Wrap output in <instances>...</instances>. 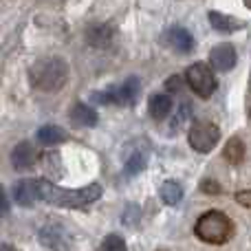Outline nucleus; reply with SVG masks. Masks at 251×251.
<instances>
[{"label": "nucleus", "instance_id": "f257e3e1", "mask_svg": "<svg viewBox=\"0 0 251 251\" xmlns=\"http://www.w3.org/2000/svg\"><path fill=\"white\" fill-rule=\"evenodd\" d=\"M38 185H40V201L55 205V207L84 209L101 196L100 183H91V185L79 187V190H64V187H57L55 183L47 181V178H38Z\"/></svg>", "mask_w": 251, "mask_h": 251}, {"label": "nucleus", "instance_id": "f03ea898", "mask_svg": "<svg viewBox=\"0 0 251 251\" xmlns=\"http://www.w3.org/2000/svg\"><path fill=\"white\" fill-rule=\"evenodd\" d=\"M29 79L38 91L53 93L60 91L69 79V66L62 57H42L29 69Z\"/></svg>", "mask_w": 251, "mask_h": 251}, {"label": "nucleus", "instance_id": "7ed1b4c3", "mask_svg": "<svg viewBox=\"0 0 251 251\" xmlns=\"http://www.w3.org/2000/svg\"><path fill=\"white\" fill-rule=\"evenodd\" d=\"M194 231L203 243L223 245L225 240H229L231 234H234V225H231L229 216H225L223 212H207L196 221Z\"/></svg>", "mask_w": 251, "mask_h": 251}, {"label": "nucleus", "instance_id": "20e7f679", "mask_svg": "<svg viewBox=\"0 0 251 251\" xmlns=\"http://www.w3.org/2000/svg\"><path fill=\"white\" fill-rule=\"evenodd\" d=\"M141 95V82L139 77H128L124 84L110 88V91L93 93V100L100 104H117V106H132Z\"/></svg>", "mask_w": 251, "mask_h": 251}, {"label": "nucleus", "instance_id": "39448f33", "mask_svg": "<svg viewBox=\"0 0 251 251\" xmlns=\"http://www.w3.org/2000/svg\"><path fill=\"white\" fill-rule=\"evenodd\" d=\"M185 79L199 97H212V93L216 91V77L212 73V66L205 64V62L192 64L185 73Z\"/></svg>", "mask_w": 251, "mask_h": 251}, {"label": "nucleus", "instance_id": "423d86ee", "mask_svg": "<svg viewBox=\"0 0 251 251\" xmlns=\"http://www.w3.org/2000/svg\"><path fill=\"white\" fill-rule=\"evenodd\" d=\"M221 141V130L216 124L199 119V122L192 124L190 128V146L196 152H209L216 148V143Z\"/></svg>", "mask_w": 251, "mask_h": 251}, {"label": "nucleus", "instance_id": "0eeeda50", "mask_svg": "<svg viewBox=\"0 0 251 251\" xmlns=\"http://www.w3.org/2000/svg\"><path fill=\"white\" fill-rule=\"evenodd\" d=\"M40 243L51 251H69L71 249V234L60 223H47L40 229Z\"/></svg>", "mask_w": 251, "mask_h": 251}, {"label": "nucleus", "instance_id": "6e6552de", "mask_svg": "<svg viewBox=\"0 0 251 251\" xmlns=\"http://www.w3.org/2000/svg\"><path fill=\"white\" fill-rule=\"evenodd\" d=\"M13 199H16V203L22 205V207L35 205V201H40L38 178H25V181L16 183V187H13Z\"/></svg>", "mask_w": 251, "mask_h": 251}, {"label": "nucleus", "instance_id": "1a4fd4ad", "mask_svg": "<svg viewBox=\"0 0 251 251\" xmlns=\"http://www.w3.org/2000/svg\"><path fill=\"white\" fill-rule=\"evenodd\" d=\"M209 64H212L214 71H221V73L229 71L236 64L234 47L231 44H218V47H214L212 53H209Z\"/></svg>", "mask_w": 251, "mask_h": 251}, {"label": "nucleus", "instance_id": "9d476101", "mask_svg": "<svg viewBox=\"0 0 251 251\" xmlns=\"http://www.w3.org/2000/svg\"><path fill=\"white\" fill-rule=\"evenodd\" d=\"M165 42L178 53H190L194 49V38L190 35V31L183 29V26H172L165 33Z\"/></svg>", "mask_w": 251, "mask_h": 251}, {"label": "nucleus", "instance_id": "9b49d317", "mask_svg": "<svg viewBox=\"0 0 251 251\" xmlns=\"http://www.w3.org/2000/svg\"><path fill=\"white\" fill-rule=\"evenodd\" d=\"M35 159H38V152H35V148L31 146V143H18L16 148H13L11 152V163L16 170H26L31 168V165L35 163Z\"/></svg>", "mask_w": 251, "mask_h": 251}, {"label": "nucleus", "instance_id": "f8f14e48", "mask_svg": "<svg viewBox=\"0 0 251 251\" xmlns=\"http://www.w3.org/2000/svg\"><path fill=\"white\" fill-rule=\"evenodd\" d=\"M71 122L79 128H93L97 124V113L91 108L88 104H75L73 110H71Z\"/></svg>", "mask_w": 251, "mask_h": 251}, {"label": "nucleus", "instance_id": "ddd939ff", "mask_svg": "<svg viewBox=\"0 0 251 251\" xmlns=\"http://www.w3.org/2000/svg\"><path fill=\"white\" fill-rule=\"evenodd\" d=\"M207 18H209V22H212L214 29L223 31V33H227V31H238V29H243V25H245V22L238 20V18L225 16V13H221V11H209Z\"/></svg>", "mask_w": 251, "mask_h": 251}, {"label": "nucleus", "instance_id": "4468645a", "mask_svg": "<svg viewBox=\"0 0 251 251\" xmlns=\"http://www.w3.org/2000/svg\"><path fill=\"white\" fill-rule=\"evenodd\" d=\"M38 141L42 143V146H57V143L66 141V132L60 126H53V124L42 126V128L38 130Z\"/></svg>", "mask_w": 251, "mask_h": 251}, {"label": "nucleus", "instance_id": "2eb2a0df", "mask_svg": "<svg viewBox=\"0 0 251 251\" xmlns=\"http://www.w3.org/2000/svg\"><path fill=\"white\" fill-rule=\"evenodd\" d=\"M148 110L154 119H165L172 110V100L168 95H152L150 104H148Z\"/></svg>", "mask_w": 251, "mask_h": 251}, {"label": "nucleus", "instance_id": "dca6fc26", "mask_svg": "<svg viewBox=\"0 0 251 251\" xmlns=\"http://www.w3.org/2000/svg\"><path fill=\"white\" fill-rule=\"evenodd\" d=\"M161 199H163L165 205H170V207H176V205L183 201V187H181V183L165 181L163 185H161Z\"/></svg>", "mask_w": 251, "mask_h": 251}, {"label": "nucleus", "instance_id": "f3484780", "mask_svg": "<svg viewBox=\"0 0 251 251\" xmlns=\"http://www.w3.org/2000/svg\"><path fill=\"white\" fill-rule=\"evenodd\" d=\"M110 38H113V26L110 25H95L88 31V42L97 49L106 47V44L110 42Z\"/></svg>", "mask_w": 251, "mask_h": 251}, {"label": "nucleus", "instance_id": "a211bd4d", "mask_svg": "<svg viewBox=\"0 0 251 251\" xmlns=\"http://www.w3.org/2000/svg\"><path fill=\"white\" fill-rule=\"evenodd\" d=\"M225 159L229 161V163H234V165H238V163H243V159H245V146H243V141H240L238 137H231L229 141H227V146H225Z\"/></svg>", "mask_w": 251, "mask_h": 251}, {"label": "nucleus", "instance_id": "6ab92c4d", "mask_svg": "<svg viewBox=\"0 0 251 251\" xmlns=\"http://www.w3.org/2000/svg\"><path fill=\"white\" fill-rule=\"evenodd\" d=\"M143 168H146V152H134V154L126 161V174H128V176L139 174Z\"/></svg>", "mask_w": 251, "mask_h": 251}, {"label": "nucleus", "instance_id": "aec40b11", "mask_svg": "<svg viewBox=\"0 0 251 251\" xmlns=\"http://www.w3.org/2000/svg\"><path fill=\"white\" fill-rule=\"evenodd\" d=\"M100 251H128V249H126L124 238H119L117 234H110V236H106V238L101 240Z\"/></svg>", "mask_w": 251, "mask_h": 251}, {"label": "nucleus", "instance_id": "412c9836", "mask_svg": "<svg viewBox=\"0 0 251 251\" xmlns=\"http://www.w3.org/2000/svg\"><path fill=\"white\" fill-rule=\"evenodd\" d=\"M187 117H190V106L183 104V106H181V110L176 113V119L172 122V130H178V128H181V126L187 122Z\"/></svg>", "mask_w": 251, "mask_h": 251}, {"label": "nucleus", "instance_id": "4be33fe9", "mask_svg": "<svg viewBox=\"0 0 251 251\" xmlns=\"http://www.w3.org/2000/svg\"><path fill=\"white\" fill-rule=\"evenodd\" d=\"M165 86H168V91H181V88H183V79L178 77V75H172V77L165 82Z\"/></svg>", "mask_w": 251, "mask_h": 251}, {"label": "nucleus", "instance_id": "5701e85b", "mask_svg": "<svg viewBox=\"0 0 251 251\" xmlns=\"http://www.w3.org/2000/svg\"><path fill=\"white\" fill-rule=\"evenodd\" d=\"M236 201H238L243 207H251V190L238 192V194H236Z\"/></svg>", "mask_w": 251, "mask_h": 251}, {"label": "nucleus", "instance_id": "b1692460", "mask_svg": "<svg viewBox=\"0 0 251 251\" xmlns=\"http://www.w3.org/2000/svg\"><path fill=\"white\" fill-rule=\"evenodd\" d=\"M203 192H207V194H218V192H221V187H218L216 183L205 181V183H203Z\"/></svg>", "mask_w": 251, "mask_h": 251}, {"label": "nucleus", "instance_id": "393cba45", "mask_svg": "<svg viewBox=\"0 0 251 251\" xmlns=\"http://www.w3.org/2000/svg\"><path fill=\"white\" fill-rule=\"evenodd\" d=\"M0 251H18V249H13V247H9V245H2V247H0Z\"/></svg>", "mask_w": 251, "mask_h": 251}, {"label": "nucleus", "instance_id": "a878e982", "mask_svg": "<svg viewBox=\"0 0 251 251\" xmlns=\"http://www.w3.org/2000/svg\"><path fill=\"white\" fill-rule=\"evenodd\" d=\"M245 2H247V7H251V0H245Z\"/></svg>", "mask_w": 251, "mask_h": 251}]
</instances>
